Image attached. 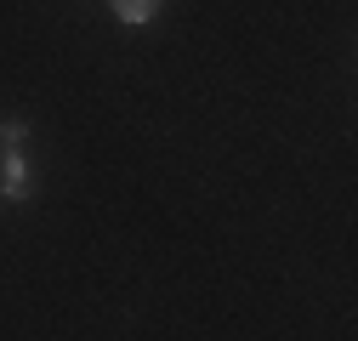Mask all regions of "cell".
Instances as JSON below:
<instances>
[{"instance_id": "cell-1", "label": "cell", "mask_w": 358, "mask_h": 341, "mask_svg": "<svg viewBox=\"0 0 358 341\" xmlns=\"http://www.w3.org/2000/svg\"><path fill=\"white\" fill-rule=\"evenodd\" d=\"M34 199V165L23 148L0 154V205H29Z\"/></svg>"}, {"instance_id": "cell-2", "label": "cell", "mask_w": 358, "mask_h": 341, "mask_svg": "<svg viewBox=\"0 0 358 341\" xmlns=\"http://www.w3.org/2000/svg\"><path fill=\"white\" fill-rule=\"evenodd\" d=\"M108 6H114V17H120V23L148 29V23L159 17V6H165V0H108Z\"/></svg>"}, {"instance_id": "cell-3", "label": "cell", "mask_w": 358, "mask_h": 341, "mask_svg": "<svg viewBox=\"0 0 358 341\" xmlns=\"http://www.w3.org/2000/svg\"><path fill=\"white\" fill-rule=\"evenodd\" d=\"M34 137V125L23 119V114H0V154H12V148H23Z\"/></svg>"}]
</instances>
